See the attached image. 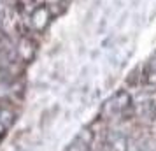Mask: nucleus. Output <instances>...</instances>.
Here are the masks:
<instances>
[{"instance_id": "f03ea898", "label": "nucleus", "mask_w": 156, "mask_h": 151, "mask_svg": "<svg viewBox=\"0 0 156 151\" xmlns=\"http://www.w3.org/2000/svg\"><path fill=\"white\" fill-rule=\"evenodd\" d=\"M93 132L90 128H84L81 130L77 135L74 137V141L69 144V148L65 151H90L91 149V144H93Z\"/></svg>"}, {"instance_id": "f257e3e1", "label": "nucleus", "mask_w": 156, "mask_h": 151, "mask_svg": "<svg viewBox=\"0 0 156 151\" xmlns=\"http://www.w3.org/2000/svg\"><path fill=\"white\" fill-rule=\"evenodd\" d=\"M130 106H132L130 95H128L125 90H119V92H116V93L104 104V109H102V111H104L105 116H111V118H112V116H119V114L125 116V113L130 109Z\"/></svg>"}, {"instance_id": "6e6552de", "label": "nucleus", "mask_w": 156, "mask_h": 151, "mask_svg": "<svg viewBox=\"0 0 156 151\" xmlns=\"http://www.w3.org/2000/svg\"><path fill=\"white\" fill-rule=\"evenodd\" d=\"M128 151H153L146 141H135L128 146Z\"/></svg>"}, {"instance_id": "0eeeda50", "label": "nucleus", "mask_w": 156, "mask_h": 151, "mask_svg": "<svg viewBox=\"0 0 156 151\" xmlns=\"http://www.w3.org/2000/svg\"><path fill=\"white\" fill-rule=\"evenodd\" d=\"M146 81L149 84H156V56L146 67Z\"/></svg>"}, {"instance_id": "39448f33", "label": "nucleus", "mask_w": 156, "mask_h": 151, "mask_svg": "<svg viewBox=\"0 0 156 151\" xmlns=\"http://www.w3.org/2000/svg\"><path fill=\"white\" fill-rule=\"evenodd\" d=\"M35 51H37L35 44H34L32 39H21L20 44H18V55H20V58L25 60V62H30L32 58L35 56Z\"/></svg>"}, {"instance_id": "7ed1b4c3", "label": "nucleus", "mask_w": 156, "mask_h": 151, "mask_svg": "<svg viewBox=\"0 0 156 151\" xmlns=\"http://www.w3.org/2000/svg\"><path fill=\"white\" fill-rule=\"evenodd\" d=\"M128 137L121 130H111L107 134V148L109 151H128Z\"/></svg>"}, {"instance_id": "20e7f679", "label": "nucleus", "mask_w": 156, "mask_h": 151, "mask_svg": "<svg viewBox=\"0 0 156 151\" xmlns=\"http://www.w3.org/2000/svg\"><path fill=\"white\" fill-rule=\"evenodd\" d=\"M51 20V14H49V9L48 7H37L32 14V23L37 30H44L46 25L49 23Z\"/></svg>"}, {"instance_id": "423d86ee", "label": "nucleus", "mask_w": 156, "mask_h": 151, "mask_svg": "<svg viewBox=\"0 0 156 151\" xmlns=\"http://www.w3.org/2000/svg\"><path fill=\"white\" fill-rule=\"evenodd\" d=\"M137 113L140 116L142 120H146V121H153L156 116V106L153 100H144L139 104V109H137Z\"/></svg>"}]
</instances>
